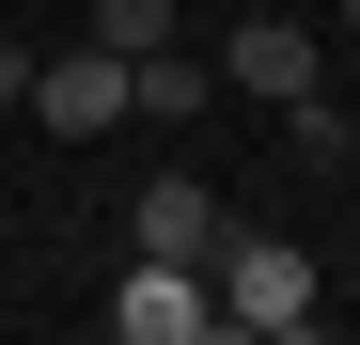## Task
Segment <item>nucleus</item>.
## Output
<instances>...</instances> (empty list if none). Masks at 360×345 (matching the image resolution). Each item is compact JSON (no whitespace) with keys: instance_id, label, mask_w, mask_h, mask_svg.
I'll use <instances>...</instances> for the list:
<instances>
[{"instance_id":"obj_10","label":"nucleus","mask_w":360,"mask_h":345,"mask_svg":"<svg viewBox=\"0 0 360 345\" xmlns=\"http://www.w3.org/2000/svg\"><path fill=\"white\" fill-rule=\"evenodd\" d=\"M345 32H360V0H345Z\"/></svg>"},{"instance_id":"obj_2","label":"nucleus","mask_w":360,"mask_h":345,"mask_svg":"<svg viewBox=\"0 0 360 345\" xmlns=\"http://www.w3.org/2000/svg\"><path fill=\"white\" fill-rule=\"evenodd\" d=\"M32 126L47 142H110L126 126V47H47L32 63Z\"/></svg>"},{"instance_id":"obj_6","label":"nucleus","mask_w":360,"mask_h":345,"mask_svg":"<svg viewBox=\"0 0 360 345\" xmlns=\"http://www.w3.org/2000/svg\"><path fill=\"white\" fill-rule=\"evenodd\" d=\"M126 110H141V126H204V110H219V63H188V47H141V63H126Z\"/></svg>"},{"instance_id":"obj_8","label":"nucleus","mask_w":360,"mask_h":345,"mask_svg":"<svg viewBox=\"0 0 360 345\" xmlns=\"http://www.w3.org/2000/svg\"><path fill=\"white\" fill-rule=\"evenodd\" d=\"M0 110H32V47L16 32H0Z\"/></svg>"},{"instance_id":"obj_5","label":"nucleus","mask_w":360,"mask_h":345,"mask_svg":"<svg viewBox=\"0 0 360 345\" xmlns=\"http://www.w3.org/2000/svg\"><path fill=\"white\" fill-rule=\"evenodd\" d=\"M219 236H235V204L204 189V172H157V189H141V251H172V267H204Z\"/></svg>"},{"instance_id":"obj_7","label":"nucleus","mask_w":360,"mask_h":345,"mask_svg":"<svg viewBox=\"0 0 360 345\" xmlns=\"http://www.w3.org/2000/svg\"><path fill=\"white\" fill-rule=\"evenodd\" d=\"M94 47H126V63H141V47H172V0H94Z\"/></svg>"},{"instance_id":"obj_4","label":"nucleus","mask_w":360,"mask_h":345,"mask_svg":"<svg viewBox=\"0 0 360 345\" xmlns=\"http://www.w3.org/2000/svg\"><path fill=\"white\" fill-rule=\"evenodd\" d=\"M219 94L297 110V94H314V32H297V16H235V32H219Z\"/></svg>"},{"instance_id":"obj_9","label":"nucleus","mask_w":360,"mask_h":345,"mask_svg":"<svg viewBox=\"0 0 360 345\" xmlns=\"http://www.w3.org/2000/svg\"><path fill=\"white\" fill-rule=\"evenodd\" d=\"M345 157H360V110H345Z\"/></svg>"},{"instance_id":"obj_1","label":"nucleus","mask_w":360,"mask_h":345,"mask_svg":"<svg viewBox=\"0 0 360 345\" xmlns=\"http://www.w3.org/2000/svg\"><path fill=\"white\" fill-rule=\"evenodd\" d=\"M204 282H219V330H266V345H297V330L329 314L314 299V251H282V236H219Z\"/></svg>"},{"instance_id":"obj_3","label":"nucleus","mask_w":360,"mask_h":345,"mask_svg":"<svg viewBox=\"0 0 360 345\" xmlns=\"http://www.w3.org/2000/svg\"><path fill=\"white\" fill-rule=\"evenodd\" d=\"M110 330H126V345H188V330H219V282L172 267V251H141L126 282H110Z\"/></svg>"}]
</instances>
